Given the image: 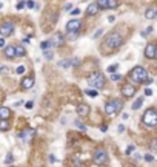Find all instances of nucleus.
<instances>
[{"label": "nucleus", "mask_w": 157, "mask_h": 167, "mask_svg": "<svg viewBox=\"0 0 157 167\" xmlns=\"http://www.w3.org/2000/svg\"><path fill=\"white\" fill-rule=\"evenodd\" d=\"M156 16H157V9L156 8H148L147 11H145V17H147L148 20H153V19H156Z\"/></svg>", "instance_id": "obj_14"}, {"label": "nucleus", "mask_w": 157, "mask_h": 167, "mask_svg": "<svg viewBox=\"0 0 157 167\" xmlns=\"http://www.w3.org/2000/svg\"><path fill=\"white\" fill-rule=\"evenodd\" d=\"M105 111H106V115H114V113H116V109H114V104H112V101H111V102H106Z\"/></svg>", "instance_id": "obj_19"}, {"label": "nucleus", "mask_w": 157, "mask_h": 167, "mask_svg": "<svg viewBox=\"0 0 157 167\" xmlns=\"http://www.w3.org/2000/svg\"><path fill=\"white\" fill-rule=\"evenodd\" d=\"M133 152H134V145H133V144H131V145H129V147H128V149H126V155H131V153H133Z\"/></svg>", "instance_id": "obj_37"}, {"label": "nucleus", "mask_w": 157, "mask_h": 167, "mask_svg": "<svg viewBox=\"0 0 157 167\" xmlns=\"http://www.w3.org/2000/svg\"><path fill=\"white\" fill-rule=\"evenodd\" d=\"M11 110L8 107H0V119H9Z\"/></svg>", "instance_id": "obj_15"}, {"label": "nucleus", "mask_w": 157, "mask_h": 167, "mask_svg": "<svg viewBox=\"0 0 157 167\" xmlns=\"http://www.w3.org/2000/svg\"><path fill=\"white\" fill-rule=\"evenodd\" d=\"M0 47H5V39L3 37H0Z\"/></svg>", "instance_id": "obj_47"}, {"label": "nucleus", "mask_w": 157, "mask_h": 167, "mask_svg": "<svg viewBox=\"0 0 157 167\" xmlns=\"http://www.w3.org/2000/svg\"><path fill=\"white\" fill-rule=\"evenodd\" d=\"M102 33H103V30H102V28H100V30H97V33L93 36V39H97V37H100V36H102Z\"/></svg>", "instance_id": "obj_35"}, {"label": "nucleus", "mask_w": 157, "mask_h": 167, "mask_svg": "<svg viewBox=\"0 0 157 167\" xmlns=\"http://www.w3.org/2000/svg\"><path fill=\"white\" fill-rule=\"evenodd\" d=\"M71 14H73V16H79V14H80V9H73Z\"/></svg>", "instance_id": "obj_42"}, {"label": "nucleus", "mask_w": 157, "mask_h": 167, "mask_svg": "<svg viewBox=\"0 0 157 167\" xmlns=\"http://www.w3.org/2000/svg\"><path fill=\"white\" fill-rule=\"evenodd\" d=\"M142 104H143V98L136 99V101H134V104H133V110H139L140 107H142Z\"/></svg>", "instance_id": "obj_24"}, {"label": "nucleus", "mask_w": 157, "mask_h": 167, "mask_svg": "<svg viewBox=\"0 0 157 167\" xmlns=\"http://www.w3.org/2000/svg\"><path fill=\"white\" fill-rule=\"evenodd\" d=\"M36 135V130H32V128H29V130L26 132H22V138H25L26 141H31V138Z\"/></svg>", "instance_id": "obj_17"}, {"label": "nucleus", "mask_w": 157, "mask_h": 167, "mask_svg": "<svg viewBox=\"0 0 157 167\" xmlns=\"http://www.w3.org/2000/svg\"><path fill=\"white\" fill-rule=\"evenodd\" d=\"M9 130V121L8 119H0V132Z\"/></svg>", "instance_id": "obj_20"}, {"label": "nucleus", "mask_w": 157, "mask_h": 167, "mask_svg": "<svg viewBox=\"0 0 157 167\" xmlns=\"http://www.w3.org/2000/svg\"><path fill=\"white\" fill-rule=\"evenodd\" d=\"M145 94H147V96H151V94H153V91H151L149 88H147V90H145Z\"/></svg>", "instance_id": "obj_44"}, {"label": "nucleus", "mask_w": 157, "mask_h": 167, "mask_svg": "<svg viewBox=\"0 0 157 167\" xmlns=\"http://www.w3.org/2000/svg\"><path fill=\"white\" fill-rule=\"evenodd\" d=\"M122 94L125 96V98H133V96L136 94V87H134L133 84H125L122 87Z\"/></svg>", "instance_id": "obj_8"}, {"label": "nucleus", "mask_w": 157, "mask_h": 167, "mask_svg": "<svg viewBox=\"0 0 157 167\" xmlns=\"http://www.w3.org/2000/svg\"><path fill=\"white\" fill-rule=\"evenodd\" d=\"M108 161V152L105 149H97L94 152V163L96 164H105Z\"/></svg>", "instance_id": "obj_5"}, {"label": "nucleus", "mask_w": 157, "mask_h": 167, "mask_svg": "<svg viewBox=\"0 0 157 167\" xmlns=\"http://www.w3.org/2000/svg\"><path fill=\"white\" fill-rule=\"evenodd\" d=\"M13 33H14V23L13 22L6 20V22H3L0 25V34H2V37H9Z\"/></svg>", "instance_id": "obj_6"}, {"label": "nucleus", "mask_w": 157, "mask_h": 167, "mask_svg": "<svg viewBox=\"0 0 157 167\" xmlns=\"http://www.w3.org/2000/svg\"><path fill=\"white\" fill-rule=\"evenodd\" d=\"M50 40H51V45L52 47H62L65 44V36L62 33H56Z\"/></svg>", "instance_id": "obj_9"}, {"label": "nucleus", "mask_w": 157, "mask_h": 167, "mask_svg": "<svg viewBox=\"0 0 157 167\" xmlns=\"http://www.w3.org/2000/svg\"><path fill=\"white\" fill-rule=\"evenodd\" d=\"M145 161H148V163H153V161H154V156H153V155H145Z\"/></svg>", "instance_id": "obj_34"}, {"label": "nucleus", "mask_w": 157, "mask_h": 167, "mask_svg": "<svg viewBox=\"0 0 157 167\" xmlns=\"http://www.w3.org/2000/svg\"><path fill=\"white\" fill-rule=\"evenodd\" d=\"M32 105H34V102H32V101H28V102L25 104V107H26L28 110H31V109H32Z\"/></svg>", "instance_id": "obj_36"}, {"label": "nucleus", "mask_w": 157, "mask_h": 167, "mask_svg": "<svg viewBox=\"0 0 157 167\" xmlns=\"http://www.w3.org/2000/svg\"><path fill=\"white\" fill-rule=\"evenodd\" d=\"M59 65L63 67V68H68V67H71V61H63V62L59 63Z\"/></svg>", "instance_id": "obj_30"}, {"label": "nucleus", "mask_w": 157, "mask_h": 167, "mask_svg": "<svg viewBox=\"0 0 157 167\" xmlns=\"http://www.w3.org/2000/svg\"><path fill=\"white\" fill-rule=\"evenodd\" d=\"M14 51H15V56H19V57H23V56L26 54V48L22 47V45L14 47Z\"/></svg>", "instance_id": "obj_16"}, {"label": "nucleus", "mask_w": 157, "mask_h": 167, "mask_svg": "<svg viewBox=\"0 0 157 167\" xmlns=\"http://www.w3.org/2000/svg\"><path fill=\"white\" fill-rule=\"evenodd\" d=\"M129 76H131L133 82H137V84H140V82H145V79L148 78V71H147V70H145L143 67L137 65V67H134V68L131 70Z\"/></svg>", "instance_id": "obj_3"}, {"label": "nucleus", "mask_w": 157, "mask_h": 167, "mask_svg": "<svg viewBox=\"0 0 157 167\" xmlns=\"http://www.w3.org/2000/svg\"><path fill=\"white\" fill-rule=\"evenodd\" d=\"M117 130H119V132H125V125H119Z\"/></svg>", "instance_id": "obj_46"}, {"label": "nucleus", "mask_w": 157, "mask_h": 167, "mask_svg": "<svg viewBox=\"0 0 157 167\" xmlns=\"http://www.w3.org/2000/svg\"><path fill=\"white\" fill-rule=\"evenodd\" d=\"M97 11H99V8H97V3H91L88 9H86V16H94Z\"/></svg>", "instance_id": "obj_18"}, {"label": "nucleus", "mask_w": 157, "mask_h": 167, "mask_svg": "<svg viewBox=\"0 0 157 167\" xmlns=\"http://www.w3.org/2000/svg\"><path fill=\"white\" fill-rule=\"evenodd\" d=\"M8 71H9V70L6 67H0V73H2V74H6Z\"/></svg>", "instance_id": "obj_38"}, {"label": "nucleus", "mask_w": 157, "mask_h": 167, "mask_svg": "<svg viewBox=\"0 0 157 167\" xmlns=\"http://www.w3.org/2000/svg\"><path fill=\"white\" fill-rule=\"evenodd\" d=\"M5 56L8 59H14L15 57V51H14V47L13 45H5Z\"/></svg>", "instance_id": "obj_13"}, {"label": "nucleus", "mask_w": 157, "mask_h": 167, "mask_svg": "<svg viewBox=\"0 0 157 167\" xmlns=\"http://www.w3.org/2000/svg\"><path fill=\"white\" fill-rule=\"evenodd\" d=\"M26 5H28V8H34V6H36V5H34V2H32V0H29V2L26 3Z\"/></svg>", "instance_id": "obj_43"}, {"label": "nucleus", "mask_w": 157, "mask_h": 167, "mask_svg": "<svg viewBox=\"0 0 157 167\" xmlns=\"http://www.w3.org/2000/svg\"><path fill=\"white\" fill-rule=\"evenodd\" d=\"M112 104H114L116 113H117V111H120V110H122V107H123V102H122L120 99H114V101H112Z\"/></svg>", "instance_id": "obj_22"}, {"label": "nucleus", "mask_w": 157, "mask_h": 167, "mask_svg": "<svg viewBox=\"0 0 157 167\" xmlns=\"http://www.w3.org/2000/svg\"><path fill=\"white\" fill-rule=\"evenodd\" d=\"M13 155H11V153H8L6 155V159H5V164H13Z\"/></svg>", "instance_id": "obj_31"}, {"label": "nucleus", "mask_w": 157, "mask_h": 167, "mask_svg": "<svg viewBox=\"0 0 157 167\" xmlns=\"http://www.w3.org/2000/svg\"><path fill=\"white\" fill-rule=\"evenodd\" d=\"M77 115L80 118H85V116H88L89 115V107L86 105V104H80L77 107Z\"/></svg>", "instance_id": "obj_11"}, {"label": "nucleus", "mask_w": 157, "mask_h": 167, "mask_svg": "<svg viewBox=\"0 0 157 167\" xmlns=\"http://www.w3.org/2000/svg\"><path fill=\"white\" fill-rule=\"evenodd\" d=\"M151 150H156V141L151 142Z\"/></svg>", "instance_id": "obj_48"}, {"label": "nucleus", "mask_w": 157, "mask_h": 167, "mask_svg": "<svg viewBox=\"0 0 157 167\" xmlns=\"http://www.w3.org/2000/svg\"><path fill=\"white\" fill-rule=\"evenodd\" d=\"M88 84L91 85V87H94L96 90H100V88L105 87L106 79H105V76H103L102 73L96 71V73H93V74H91V76L88 78Z\"/></svg>", "instance_id": "obj_2"}, {"label": "nucleus", "mask_w": 157, "mask_h": 167, "mask_svg": "<svg viewBox=\"0 0 157 167\" xmlns=\"http://www.w3.org/2000/svg\"><path fill=\"white\" fill-rule=\"evenodd\" d=\"M15 73H17V74H23V73H25V67H23V65L17 67V70H15Z\"/></svg>", "instance_id": "obj_33"}, {"label": "nucleus", "mask_w": 157, "mask_h": 167, "mask_svg": "<svg viewBox=\"0 0 157 167\" xmlns=\"http://www.w3.org/2000/svg\"><path fill=\"white\" fill-rule=\"evenodd\" d=\"M97 8L99 9H106V3H108V0H97Z\"/></svg>", "instance_id": "obj_25"}, {"label": "nucleus", "mask_w": 157, "mask_h": 167, "mask_svg": "<svg viewBox=\"0 0 157 167\" xmlns=\"http://www.w3.org/2000/svg\"><path fill=\"white\" fill-rule=\"evenodd\" d=\"M51 47H52V45H51V40H50V39H48V40H43L42 44H40V48H42L43 51H45V50H51Z\"/></svg>", "instance_id": "obj_23"}, {"label": "nucleus", "mask_w": 157, "mask_h": 167, "mask_svg": "<svg viewBox=\"0 0 157 167\" xmlns=\"http://www.w3.org/2000/svg\"><path fill=\"white\" fill-rule=\"evenodd\" d=\"M23 8H25V3L23 2H19L17 3V9H23Z\"/></svg>", "instance_id": "obj_40"}, {"label": "nucleus", "mask_w": 157, "mask_h": 167, "mask_svg": "<svg viewBox=\"0 0 157 167\" xmlns=\"http://www.w3.org/2000/svg\"><path fill=\"white\" fill-rule=\"evenodd\" d=\"M85 93L88 94V96H91V98H96V96H99V93H97V90H85Z\"/></svg>", "instance_id": "obj_26"}, {"label": "nucleus", "mask_w": 157, "mask_h": 167, "mask_svg": "<svg viewBox=\"0 0 157 167\" xmlns=\"http://www.w3.org/2000/svg\"><path fill=\"white\" fill-rule=\"evenodd\" d=\"M122 42H123V39H122V36L119 34V33H111L110 36L105 39V42H103V45L102 47H105V48H108L110 51H116L119 47L122 45Z\"/></svg>", "instance_id": "obj_1"}, {"label": "nucleus", "mask_w": 157, "mask_h": 167, "mask_svg": "<svg viewBox=\"0 0 157 167\" xmlns=\"http://www.w3.org/2000/svg\"><path fill=\"white\" fill-rule=\"evenodd\" d=\"M142 122L148 127H156L157 125V113L154 109H148L142 116Z\"/></svg>", "instance_id": "obj_4"}, {"label": "nucleus", "mask_w": 157, "mask_h": 167, "mask_svg": "<svg viewBox=\"0 0 157 167\" xmlns=\"http://www.w3.org/2000/svg\"><path fill=\"white\" fill-rule=\"evenodd\" d=\"M156 56H157V47H156V44H148L147 47H145V57L154 61Z\"/></svg>", "instance_id": "obj_7"}, {"label": "nucleus", "mask_w": 157, "mask_h": 167, "mask_svg": "<svg viewBox=\"0 0 157 167\" xmlns=\"http://www.w3.org/2000/svg\"><path fill=\"white\" fill-rule=\"evenodd\" d=\"M56 161H57V158H56V156H54V155H50V163H51V164H54Z\"/></svg>", "instance_id": "obj_39"}, {"label": "nucleus", "mask_w": 157, "mask_h": 167, "mask_svg": "<svg viewBox=\"0 0 157 167\" xmlns=\"http://www.w3.org/2000/svg\"><path fill=\"white\" fill-rule=\"evenodd\" d=\"M75 125H77V128H80L82 132H86V125H85V124H82L80 121H75Z\"/></svg>", "instance_id": "obj_28"}, {"label": "nucleus", "mask_w": 157, "mask_h": 167, "mask_svg": "<svg viewBox=\"0 0 157 167\" xmlns=\"http://www.w3.org/2000/svg\"><path fill=\"white\" fill-rule=\"evenodd\" d=\"M119 68L117 63H114V65H111V67H108V73H116V70Z\"/></svg>", "instance_id": "obj_32"}, {"label": "nucleus", "mask_w": 157, "mask_h": 167, "mask_svg": "<svg viewBox=\"0 0 157 167\" xmlns=\"http://www.w3.org/2000/svg\"><path fill=\"white\" fill-rule=\"evenodd\" d=\"M79 63H80V61H79V59H74V61L71 62V65H74V67H77Z\"/></svg>", "instance_id": "obj_41"}, {"label": "nucleus", "mask_w": 157, "mask_h": 167, "mask_svg": "<svg viewBox=\"0 0 157 167\" xmlns=\"http://www.w3.org/2000/svg\"><path fill=\"white\" fill-rule=\"evenodd\" d=\"M111 80H114V82H117V80H122V74H116V73H111Z\"/></svg>", "instance_id": "obj_29"}, {"label": "nucleus", "mask_w": 157, "mask_h": 167, "mask_svg": "<svg viewBox=\"0 0 157 167\" xmlns=\"http://www.w3.org/2000/svg\"><path fill=\"white\" fill-rule=\"evenodd\" d=\"M20 85H22V88H23V90H29L32 85H34V78H23V79H22V82H20Z\"/></svg>", "instance_id": "obj_12"}, {"label": "nucleus", "mask_w": 157, "mask_h": 167, "mask_svg": "<svg viewBox=\"0 0 157 167\" xmlns=\"http://www.w3.org/2000/svg\"><path fill=\"white\" fill-rule=\"evenodd\" d=\"M65 9H68V11H71V9H73V5H71V3H68L66 6H65Z\"/></svg>", "instance_id": "obj_45"}, {"label": "nucleus", "mask_w": 157, "mask_h": 167, "mask_svg": "<svg viewBox=\"0 0 157 167\" xmlns=\"http://www.w3.org/2000/svg\"><path fill=\"white\" fill-rule=\"evenodd\" d=\"M80 26H82V22H80L79 19H73L66 23V31L68 33H71V31H79Z\"/></svg>", "instance_id": "obj_10"}, {"label": "nucleus", "mask_w": 157, "mask_h": 167, "mask_svg": "<svg viewBox=\"0 0 157 167\" xmlns=\"http://www.w3.org/2000/svg\"><path fill=\"white\" fill-rule=\"evenodd\" d=\"M117 6H119V0H108L106 9H116Z\"/></svg>", "instance_id": "obj_21"}, {"label": "nucleus", "mask_w": 157, "mask_h": 167, "mask_svg": "<svg viewBox=\"0 0 157 167\" xmlns=\"http://www.w3.org/2000/svg\"><path fill=\"white\" fill-rule=\"evenodd\" d=\"M43 53H45V59H48V61H51V59H52V56H54L51 50H45Z\"/></svg>", "instance_id": "obj_27"}]
</instances>
